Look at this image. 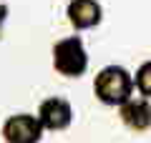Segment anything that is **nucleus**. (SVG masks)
<instances>
[{
	"label": "nucleus",
	"mask_w": 151,
	"mask_h": 143,
	"mask_svg": "<svg viewBox=\"0 0 151 143\" xmlns=\"http://www.w3.org/2000/svg\"><path fill=\"white\" fill-rule=\"evenodd\" d=\"M35 116H38V121L43 123L45 131L60 133V131H68L70 123H73V106L63 95H48V98L40 101Z\"/></svg>",
	"instance_id": "obj_4"
},
{
	"label": "nucleus",
	"mask_w": 151,
	"mask_h": 143,
	"mask_svg": "<svg viewBox=\"0 0 151 143\" xmlns=\"http://www.w3.org/2000/svg\"><path fill=\"white\" fill-rule=\"evenodd\" d=\"M0 133L5 143H40L45 128L35 113H13L3 121Z\"/></svg>",
	"instance_id": "obj_3"
},
{
	"label": "nucleus",
	"mask_w": 151,
	"mask_h": 143,
	"mask_svg": "<svg viewBox=\"0 0 151 143\" xmlns=\"http://www.w3.org/2000/svg\"><path fill=\"white\" fill-rule=\"evenodd\" d=\"M5 18H8V8L0 3V38H3V25H5Z\"/></svg>",
	"instance_id": "obj_8"
},
{
	"label": "nucleus",
	"mask_w": 151,
	"mask_h": 143,
	"mask_svg": "<svg viewBox=\"0 0 151 143\" xmlns=\"http://www.w3.org/2000/svg\"><path fill=\"white\" fill-rule=\"evenodd\" d=\"M65 18L76 30H91L101 25L103 20V5L98 0H68Z\"/></svg>",
	"instance_id": "obj_5"
},
{
	"label": "nucleus",
	"mask_w": 151,
	"mask_h": 143,
	"mask_svg": "<svg viewBox=\"0 0 151 143\" xmlns=\"http://www.w3.org/2000/svg\"><path fill=\"white\" fill-rule=\"evenodd\" d=\"M53 68L63 78H81L88 70V50L78 35H65L53 43Z\"/></svg>",
	"instance_id": "obj_2"
},
{
	"label": "nucleus",
	"mask_w": 151,
	"mask_h": 143,
	"mask_svg": "<svg viewBox=\"0 0 151 143\" xmlns=\"http://www.w3.org/2000/svg\"><path fill=\"white\" fill-rule=\"evenodd\" d=\"M119 118L129 131H136V133L149 131L151 128V103H149V98H144V95L134 98L131 95L126 103L119 106Z\"/></svg>",
	"instance_id": "obj_6"
},
{
	"label": "nucleus",
	"mask_w": 151,
	"mask_h": 143,
	"mask_svg": "<svg viewBox=\"0 0 151 143\" xmlns=\"http://www.w3.org/2000/svg\"><path fill=\"white\" fill-rule=\"evenodd\" d=\"M134 75L124 68V65H106L96 73L93 78V95L103 106L119 108L134 95Z\"/></svg>",
	"instance_id": "obj_1"
},
{
	"label": "nucleus",
	"mask_w": 151,
	"mask_h": 143,
	"mask_svg": "<svg viewBox=\"0 0 151 143\" xmlns=\"http://www.w3.org/2000/svg\"><path fill=\"white\" fill-rule=\"evenodd\" d=\"M134 88L139 90V95H144V98H151V60H144V63L136 68Z\"/></svg>",
	"instance_id": "obj_7"
}]
</instances>
